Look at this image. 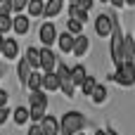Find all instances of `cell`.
Wrapping results in <instances>:
<instances>
[{
    "instance_id": "cell-31",
    "label": "cell",
    "mask_w": 135,
    "mask_h": 135,
    "mask_svg": "<svg viewBox=\"0 0 135 135\" xmlns=\"http://www.w3.org/2000/svg\"><path fill=\"white\" fill-rule=\"evenodd\" d=\"M7 119H9V109H7V107H0V126H2Z\"/></svg>"
},
{
    "instance_id": "cell-24",
    "label": "cell",
    "mask_w": 135,
    "mask_h": 135,
    "mask_svg": "<svg viewBox=\"0 0 135 135\" xmlns=\"http://www.w3.org/2000/svg\"><path fill=\"white\" fill-rule=\"evenodd\" d=\"M66 31H69V33H74V36H81V31H83V21H78V19H71V17H69V21H66Z\"/></svg>"
},
{
    "instance_id": "cell-22",
    "label": "cell",
    "mask_w": 135,
    "mask_h": 135,
    "mask_svg": "<svg viewBox=\"0 0 135 135\" xmlns=\"http://www.w3.org/2000/svg\"><path fill=\"white\" fill-rule=\"evenodd\" d=\"M26 88H28V90H43V74L33 71V74L28 76V81H26Z\"/></svg>"
},
{
    "instance_id": "cell-38",
    "label": "cell",
    "mask_w": 135,
    "mask_h": 135,
    "mask_svg": "<svg viewBox=\"0 0 135 135\" xmlns=\"http://www.w3.org/2000/svg\"><path fill=\"white\" fill-rule=\"evenodd\" d=\"M100 2H104V5H107V2H109V0H100Z\"/></svg>"
},
{
    "instance_id": "cell-16",
    "label": "cell",
    "mask_w": 135,
    "mask_h": 135,
    "mask_svg": "<svg viewBox=\"0 0 135 135\" xmlns=\"http://www.w3.org/2000/svg\"><path fill=\"white\" fill-rule=\"evenodd\" d=\"M31 74H33V66H31V64L26 62V57H24V59L19 62V66H17V76H19V81L26 85V81H28V76H31Z\"/></svg>"
},
{
    "instance_id": "cell-35",
    "label": "cell",
    "mask_w": 135,
    "mask_h": 135,
    "mask_svg": "<svg viewBox=\"0 0 135 135\" xmlns=\"http://www.w3.org/2000/svg\"><path fill=\"white\" fill-rule=\"evenodd\" d=\"M104 135H116V133H114V131H112V128H109V131H104Z\"/></svg>"
},
{
    "instance_id": "cell-40",
    "label": "cell",
    "mask_w": 135,
    "mask_h": 135,
    "mask_svg": "<svg viewBox=\"0 0 135 135\" xmlns=\"http://www.w3.org/2000/svg\"><path fill=\"white\" fill-rule=\"evenodd\" d=\"M78 135H83V133H78Z\"/></svg>"
},
{
    "instance_id": "cell-3",
    "label": "cell",
    "mask_w": 135,
    "mask_h": 135,
    "mask_svg": "<svg viewBox=\"0 0 135 135\" xmlns=\"http://www.w3.org/2000/svg\"><path fill=\"white\" fill-rule=\"evenodd\" d=\"M112 78H114V81H119L123 88L133 85V83H135V64H133V62H128V64L119 66V69H116V74H114Z\"/></svg>"
},
{
    "instance_id": "cell-13",
    "label": "cell",
    "mask_w": 135,
    "mask_h": 135,
    "mask_svg": "<svg viewBox=\"0 0 135 135\" xmlns=\"http://www.w3.org/2000/svg\"><path fill=\"white\" fill-rule=\"evenodd\" d=\"M19 55V43L14 38H5V47H2V57L5 59H14Z\"/></svg>"
},
{
    "instance_id": "cell-12",
    "label": "cell",
    "mask_w": 135,
    "mask_h": 135,
    "mask_svg": "<svg viewBox=\"0 0 135 135\" xmlns=\"http://www.w3.org/2000/svg\"><path fill=\"white\" fill-rule=\"evenodd\" d=\"M69 17L71 19H78V21H88V9L85 7H81L78 2H69Z\"/></svg>"
},
{
    "instance_id": "cell-9",
    "label": "cell",
    "mask_w": 135,
    "mask_h": 135,
    "mask_svg": "<svg viewBox=\"0 0 135 135\" xmlns=\"http://www.w3.org/2000/svg\"><path fill=\"white\" fill-rule=\"evenodd\" d=\"M88 50H90V40H88V36H76V43H74V55L76 57H83V55H88Z\"/></svg>"
},
{
    "instance_id": "cell-20",
    "label": "cell",
    "mask_w": 135,
    "mask_h": 135,
    "mask_svg": "<svg viewBox=\"0 0 135 135\" xmlns=\"http://www.w3.org/2000/svg\"><path fill=\"white\" fill-rule=\"evenodd\" d=\"M24 57H26V62H28L33 69H40V50H38V47H31V45H28Z\"/></svg>"
},
{
    "instance_id": "cell-30",
    "label": "cell",
    "mask_w": 135,
    "mask_h": 135,
    "mask_svg": "<svg viewBox=\"0 0 135 135\" xmlns=\"http://www.w3.org/2000/svg\"><path fill=\"white\" fill-rule=\"evenodd\" d=\"M26 135H45V133H43V126L40 123H31V128H28Z\"/></svg>"
},
{
    "instance_id": "cell-1",
    "label": "cell",
    "mask_w": 135,
    "mask_h": 135,
    "mask_svg": "<svg viewBox=\"0 0 135 135\" xmlns=\"http://www.w3.org/2000/svg\"><path fill=\"white\" fill-rule=\"evenodd\" d=\"M85 126V116L81 112H66L59 121V135H78Z\"/></svg>"
},
{
    "instance_id": "cell-25",
    "label": "cell",
    "mask_w": 135,
    "mask_h": 135,
    "mask_svg": "<svg viewBox=\"0 0 135 135\" xmlns=\"http://www.w3.org/2000/svg\"><path fill=\"white\" fill-rule=\"evenodd\" d=\"M97 88V81L93 78V76H88L85 81H83V85H81V90H83V95H93V90Z\"/></svg>"
},
{
    "instance_id": "cell-19",
    "label": "cell",
    "mask_w": 135,
    "mask_h": 135,
    "mask_svg": "<svg viewBox=\"0 0 135 135\" xmlns=\"http://www.w3.org/2000/svg\"><path fill=\"white\" fill-rule=\"evenodd\" d=\"M62 7H64V0H47V2H45V17H47V19L57 17V14L62 12Z\"/></svg>"
},
{
    "instance_id": "cell-32",
    "label": "cell",
    "mask_w": 135,
    "mask_h": 135,
    "mask_svg": "<svg viewBox=\"0 0 135 135\" xmlns=\"http://www.w3.org/2000/svg\"><path fill=\"white\" fill-rule=\"evenodd\" d=\"M7 100H9V93L0 88V107H7Z\"/></svg>"
},
{
    "instance_id": "cell-23",
    "label": "cell",
    "mask_w": 135,
    "mask_h": 135,
    "mask_svg": "<svg viewBox=\"0 0 135 135\" xmlns=\"http://www.w3.org/2000/svg\"><path fill=\"white\" fill-rule=\"evenodd\" d=\"M90 97H93V102H95V104L104 102V100H107V85H100V83H97V88L93 90V95H90Z\"/></svg>"
},
{
    "instance_id": "cell-5",
    "label": "cell",
    "mask_w": 135,
    "mask_h": 135,
    "mask_svg": "<svg viewBox=\"0 0 135 135\" xmlns=\"http://www.w3.org/2000/svg\"><path fill=\"white\" fill-rule=\"evenodd\" d=\"M38 36H40V43H43L45 47H50V45L57 40V28H55V24H52V21H45V24L40 26Z\"/></svg>"
},
{
    "instance_id": "cell-21",
    "label": "cell",
    "mask_w": 135,
    "mask_h": 135,
    "mask_svg": "<svg viewBox=\"0 0 135 135\" xmlns=\"http://www.w3.org/2000/svg\"><path fill=\"white\" fill-rule=\"evenodd\" d=\"M85 78H88L85 66H81V64L71 66V81H74V85H83V81H85Z\"/></svg>"
},
{
    "instance_id": "cell-10",
    "label": "cell",
    "mask_w": 135,
    "mask_h": 135,
    "mask_svg": "<svg viewBox=\"0 0 135 135\" xmlns=\"http://www.w3.org/2000/svg\"><path fill=\"white\" fill-rule=\"evenodd\" d=\"M40 126H43V133L45 135H59V121L55 116H47L45 114V119L40 121Z\"/></svg>"
},
{
    "instance_id": "cell-4",
    "label": "cell",
    "mask_w": 135,
    "mask_h": 135,
    "mask_svg": "<svg viewBox=\"0 0 135 135\" xmlns=\"http://www.w3.org/2000/svg\"><path fill=\"white\" fill-rule=\"evenodd\" d=\"M95 31H97L100 38L112 36V31H114V17H109V14H100V17L95 19Z\"/></svg>"
},
{
    "instance_id": "cell-33",
    "label": "cell",
    "mask_w": 135,
    "mask_h": 135,
    "mask_svg": "<svg viewBox=\"0 0 135 135\" xmlns=\"http://www.w3.org/2000/svg\"><path fill=\"white\" fill-rule=\"evenodd\" d=\"M109 2H112L114 7H123V5H126V0H109Z\"/></svg>"
},
{
    "instance_id": "cell-2",
    "label": "cell",
    "mask_w": 135,
    "mask_h": 135,
    "mask_svg": "<svg viewBox=\"0 0 135 135\" xmlns=\"http://www.w3.org/2000/svg\"><path fill=\"white\" fill-rule=\"evenodd\" d=\"M109 52H112V59H114L116 69L126 64V59H123V33H121V28L116 24H114V31H112V47H109Z\"/></svg>"
},
{
    "instance_id": "cell-26",
    "label": "cell",
    "mask_w": 135,
    "mask_h": 135,
    "mask_svg": "<svg viewBox=\"0 0 135 135\" xmlns=\"http://www.w3.org/2000/svg\"><path fill=\"white\" fill-rule=\"evenodd\" d=\"M45 119V107H31V123H40Z\"/></svg>"
},
{
    "instance_id": "cell-11",
    "label": "cell",
    "mask_w": 135,
    "mask_h": 135,
    "mask_svg": "<svg viewBox=\"0 0 135 135\" xmlns=\"http://www.w3.org/2000/svg\"><path fill=\"white\" fill-rule=\"evenodd\" d=\"M57 43H59V50L62 52H71L74 50V43H76V36L69 33V31H64L62 36H57Z\"/></svg>"
},
{
    "instance_id": "cell-28",
    "label": "cell",
    "mask_w": 135,
    "mask_h": 135,
    "mask_svg": "<svg viewBox=\"0 0 135 135\" xmlns=\"http://www.w3.org/2000/svg\"><path fill=\"white\" fill-rule=\"evenodd\" d=\"M26 7H28V0H12V12H19L21 14Z\"/></svg>"
},
{
    "instance_id": "cell-14",
    "label": "cell",
    "mask_w": 135,
    "mask_h": 135,
    "mask_svg": "<svg viewBox=\"0 0 135 135\" xmlns=\"http://www.w3.org/2000/svg\"><path fill=\"white\" fill-rule=\"evenodd\" d=\"M123 59H126V64L135 59V38L133 36H123Z\"/></svg>"
},
{
    "instance_id": "cell-18",
    "label": "cell",
    "mask_w": 135,
    "mask_h": 135,
    "mask_svg": "<svg viewBox=\"0 0 135 135\" xmlns=\"http://www.w3.org/2000/svg\"><path fill=\"white\" fill-rule=\"evenodd\" d=\"M26 12H28V17H43L45 14V0H28Z\"/></svg>"
},
{
    "instance_id": "cell-8",
    "label": "cell",
    "mask_w": 135,
    "mask_h": 135,
    "mask_svg": "<svg viewBox=\"0 0 135 135\" xmlns=\"http://www.w3.org/2000/svg\"><path fill=\"white\" fill-rule=\"evenodd\" d=\"M62 88V81L57 76V71H50V74H43V90H59Z\"/></svg>"
},
{
    "instance_id": "cell-36",
    "label": "cell",
    "mask_w": 135,
    "mask_h": 135,
    "mask_svg": "<svg viewBox=\"0 0 135 135\" xmlns=\"http://www.w3.org/2000/svg\"><path fill=\"white\" fill-rule=\"evenodd\" d=\"M2 74H5V66H2V64H0V76H2Z\"/></svg>"
},
{
    "instance_id": "cell-15",
    "label": "cell",
    "mask_w": 135,
    "mask_h": 135,
    "mask_svg": "<svg viewBox=\"0 0 135 135\" xmlns=\"http://www.w3.org/2000/svg\"><path fill=\"white\" fill-rule=\"evenodd\" d=\"M28 102H31V107H47V95H45V90H31V93H28Z\"/></svg>"
},
{
    "instance_id": "cell-6",
    "label": "cell",
    "mask_w": 135,
    "mask_h": 135,
    "mask_svg": "<svg viewBox=\"0 0 135 135\" xmlns=\"http://www.w3.org/2000/svg\"><path fill=\"white\" fill-rule=\"evenodd\" d=\"M40 69H43L45 74H50V71L57 69V57H55V52H52L50 47H43V50H40Z\"/></svg>"
},
{
    "instance_id": "cell-37",
    "label": "cell",
    "mask_w": 135,
    "mask_h": 135,
    "mask_svg": "<svg viewBox=\"0 0 135 135\" xmlns=\"http://www.w3.org/2000/svg\"><path fill=\"white\" fill-rule=\"evenodd\" d=\"M126 5H135V0H126Z\"/></svg>"
},
{
    "instance_id": "cell-34",
    "label": "cell",
    "mask_w": 135,
    "mask_h": 135,
    "mask_svg": "<svg viewBox=\"0 0 135 135\" xmlns=\"http://www.w3.org/2000/svg\"><path fill=\"white\" fill-rule=\"evenodd\" d=\"M2 47H5V36L0 33V55H2Z\"/></svg>"
},
{
    "instance_id": "cell-39",
    "label": "cell",
    "mask_w": 135,
    "mask_h": 135,
    "mask_svg": "<svg viewBox=\"0 0 135 135\" xmlns=\"http://www.w3.org/2000/svg\"><path fill=\"white\" fill-rule=\"evenodd\" d=\"M69 2H78V0H69Z\"/></svg>"
},
{
    "instance_id": "cell-29",
    "label": "cell",
    "mask_w": 135,
    "mask_h": 135,
    "mask_svg": "<svg viewBox=\"0 0 135 135\" xmlns=\"http://www.w3.org/2000/svg\"><path fill=\"white\" fill-rule=\"evenodd\" d=\"M12 12V0H0V14H9Z\"/></svg>"
},
{
    "instance_id": "cell-7",
    "label": "cell",
    "mask_w": 135,
    "mask_h": 135,
    "mask_svg": "<svg viewBox=\"0 0 135 135\" xmlns=\"http://www.w3.org/2000/svg\"><path fill=\"white\" fill-rule=\"evenodd\" d=\"M28 28H31V17H28V14H17V17H12V31H14V33L26 36Z\"/></svg>"
},
{
    "instance_id": "cell-27",
    "label": "cell",
    "mask_w": 135,
    "mask_h": 135,
    "mask_svg": "<svg viewBox=\"0 0 135 135\" xmlns=\"http://www.w3.org/2000/svg\"><path fill=\"white\" fill-rule=\"evenodd\" d=\"M7 31H12V14H0V33L5 36Z\"/></svg>"
},
{
    "instance_id": "cell-17",
    "label": "cell",
    "mask_w": 135,
    "mask_h": 135,
    "mask_svg": "<svg viewBox=\"0 0 135 135\" xmlns=\"http://www.w3.org/2000/svg\"><path fill=\"white\" fill-rule=\"evenodd\" d=\"M12 119H14L17 126H24L26 121H31V109H28V107H17L14 114H12Z\"/></svg>"
}]
</instances>
